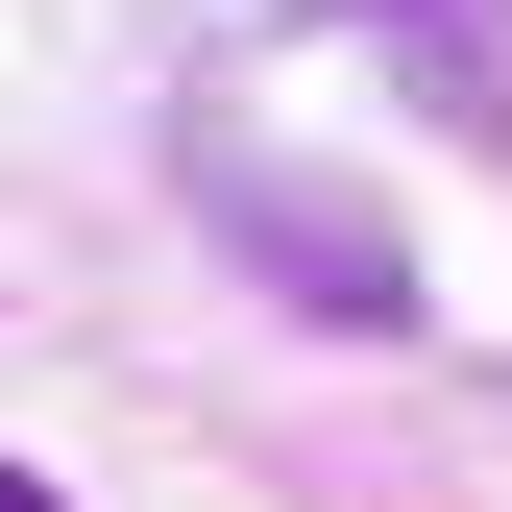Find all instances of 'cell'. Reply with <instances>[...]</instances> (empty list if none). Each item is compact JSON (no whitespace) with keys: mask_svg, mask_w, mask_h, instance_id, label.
Masks as SVG:
<instances>
[{"mask_svg":"<svg viewBox=\"0 0 512 512\" xmlns=\"http://www.w3.org/2000/svg\"><path fill=\"white\" fill-rule=\"evenodd\" d=\"M171 171H196V220L244 244V293H293L317 342H415V244H391V196H366V171L269 147L244 98H196V122H171Z\"/></svg>","mask_w":512,"mask_h":512,"instance_id":"6da1fadb","label":"cell"},{"mask_svg":"<svg viewBox=\"0 0 512 512\" xmlns=\"http://www.w3.org/2000/svg\"><path fill=\"white\" fill-rule=\"evenodd\" d=\"M317 25H391L415 122H464V147H512V0H317Z\"/></svg>","mask_w":512,"mask_h":512,"instance_id":"7a4b0ae2","label":"cell"},{"mask_svg":"<svg viewBox=\"0 0 512 512\" xmlns=\"http://www.w3.org/2000/svg\"><path fill=\"white\" fill-rule=\"evenodd\" d=\"M0 512H49V464H0Z\"/></svg>","mask_w":512,"mask_h":512,"instance_id":"3957f363","label":"cell"}]
</instances>
